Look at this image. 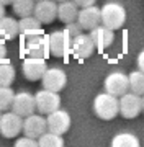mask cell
I'll return each instance as SVG.
<instances>
[{"label": "cell", "mask_w": 144, "mask_h": 147, "mask_svg": "<svg viewBox=\"0 0 144 147\" xmlns=\"http://www.w3.org/2000/svg\"><path fill=\"white\" fill-rule=\"evenodd\" d=\"M93 111L100 119H113L120 113V98L116 95L108 93V92L97 95L95 100H93Z\"/></svg>", "instance_id": "6da1fadb"}, {"label": "cell", "mask_w": 144, "mask_h": 147, "mask_svg": "<svg viewBox=\"0 0 144 147\" xmlns=\"http://www.w3.org/2000/svg\"><path fill=\"white\" fill-rule=\"evenodd\" d=\"M126 21V10L124 7L116 3V2H110L101 7V25L112 28V30H120Z\"/></svg>", "instance_id": "7a4b0ae2"}, {"label": "cell", "mask_w": 144, "mask_h": 147, "mask_svg": "<svg viewBox=\"0 0 144 147\" xmlns=\"http://www.w3.org/2000/svg\"><path fill=\"white\" fill-rule=\"evenodd\" d=\"M48 44L49 53L54 57H66L70 54V49H72V38L67 34L66 30H57L48 36Z\"/></svg>", "instance_id": "3957f363"}, {"label": "cell", "mask_w": 144, "mask_h": 147, "mask_svg": "<svg viewBox=\"0 0 144 147\" xmlns=\"http://www.w3.org/2000/svg\"><path fill=\"white\" fill-rule=\"evenodd\" d=\"M34 98H36V111H39L41 115H49L59 110L61 106V96L57 95V92H53V90H39L34 95Z\"/></svg>", "instance_id": "277c9868"}, {"label": "cell", "mask_w": 144, "mask_h": 147, "mask_svg": "<svg viewBox=\"0 0 144 147\" xmlns=\"http://www.w3.org/2000/svg\"><path fill=\"white\" fill-rule=\"evenodd\" d=\"M143 111V96L134 92H126L120 96V113L128 119H133Z\"/></svg>", "instance_id": "5b68a950"}, {"label": "cell", "mask_w": 144, "mask_h": 147, "mask_svg": "<svg viewBox=\"0 0 144 147\" xmlns=\"http://www.w3.org/2000/svg\"><path fill=\"white\" fill-rule=\"evenodd\" d=\"M23 131V116H20L15 111L3 113L0 119V134L7 139L18 136Z\"/></svg>", "instance_id": "8992f818"}, {"label": "cell", "mask_w": 144, "mask_h": 147, "mask_svg": "<svg viewBox=\"0 0 144 147\" xmlns=\"http://www.w3.org/2000/svg\"><path fill=\"white\" fill-rule=\"evenodd\" d=\"M48 131V119L43 118V115H30L23 119V134L34 139H39L44 132Z\"/></svg>", "instance_id": "52a82bcc"}, {"label": "cell", "mask_w": 144, "mask_h": 147, "mask_svg": "<svg viewBox=\"0 0 144 147\" xmlns=\"http://www.w3.org/2000/svg\"><path fill=\"white\" fill-rule=\"evenodd\" d=\"M11 111L18 113L20 116L26 118L36 111V98L34 95L28 93V92H20L15 95L13 103H11Z\"/></svg>", "instance_id": "ba28073f"}, {"label": "cell", "mask_w": 144, "mask_h": 147, "mask_svg": "<svg viewBox=\"0 0 144 147\" xmlns=\"http://www.w3.org/2000/svg\"><path fill=\"white\" fill-rule=\"evenodd\" d=\"M23 75L26 77L28 80H41L43 79L44 72L48 70V65H46V61L44 57H31L28 56L25 61H23Z\"/></svg>", "instance_id": "9c48e42d"}, {"label": "cell", "mask_w": 144, "mask_h": 147, "mask_svg": "<svg viewBox=\"0 0 144 147\" xmlns=\"http://www.w3.org/2000/svg\"><path fill=\"white\" fill-rule=\"evenodd\" d=\"M105 90L116 96L124 95L129 90V75L123 72H112L105 79Z\"/></svg>", "instance_id": "30bf717a"}, {"label": "cell", "mask_w": 144, "mask_h": 147, "mask_svg": "<svg viewBox=\"0 0 144 147\" xmlns=\"http://www.w3.org/2000/svg\"><path fill=\"white\" fill-rule=\"evenodd\" d=\"M41 84H43V88L53 90V92L59 93L67 84V75H66V72L62 69H57V67L48 69L44 72L43 79H41Z\"/></svg>", "instance_id": "8fae6325"}, {"label": "cell", "mask_w": 144, "mask_h": 147, "mask_svg": "<svg viewBox=\"0 0 144 147\" xmlns=\"http://www.w3.org/2000/svg\"><path fill=\"white\" fill-rule=\"evenodd\" d=\"M95 49H97V46L90 34H84L82 33L79 36L72 38V49H70V53L74 54L75 57H79V59L90 57Z\"/></svg>", "instance_id": "7c38bea8"}, {"label": "cell", "mask_w": 144, "mask_h": 147, "mask_svg": "<svg viewBox=\"0 0 144 147\" xmlns=\"http://www.w3.org/2000/svg\"><path fill=\"white\" fill-rule=\"evenodd\" d=\"M48 131L56 132V134H64L70 127V116L64 110H56L48 115Z\"/></svg>", "instance_id": "4fadbf2b"}, {"label": "cell", "mask_w": 144, "mask_h": 147, "mask_svg": "<svg viewBox=\"0 0 144 147\" xmlns=\"http://www.w3.org/2000/svg\"><path fill=\"white\" fill-rule=\"evenodd\" d=\"M77 21L80 23V26L84 28V30L92 31L93 28L101 25V8H98V7H95V5L80 8Z\"/></svg>", "instance_id": "5bb4252c"}, {"label": "cell", "mask_w": 144, "mask_h": 147, "mask_svg": "<svg viewBox=\"0 0 144 147\" xmlns=\"http://www.w3.org/2000/svg\"><path fill=\"white\" fill-rule=\"evenodd\" d=\"M25 53L31 57H44L49 53L48 38H44L43 34L25 38Z\"/></svg>", "instance_id": "9a60e30c"}, {"label": "cell", "mask_w": 144, "mask_h": 147, "mask_svg": "<svg viewBox=\"0 0 144 147\" xmlns=\"http://www.w3.org/2000/svg\"><path fill=\"white\" fill-rule=\"evenodd\" d=\"M33 15L43 25H49L57 16V5L54 3V0H38Z\"/></svg>", "instance_id": "2e32d148"}, {"label": "cell", "mask_w": 144, "mask_h": 147, "mask_svg": "<svg viewBox=\"0 0 144 147\" xmlns=\"http://www.w3.org/2000/svg\"><path fill=\"white\" fill-rule=\"evenodd\" d=\"M90 36L93 39V42H95L97 49L103 51V49L112 46L113 41H115V30L105 26V25H98L97 28H93L90 31Z\"/></svg>", "instance_id": "e0dca14e"}, {"label": "cell", "mask_w": 144, "mask_h": 147, "mask_svg": "<svg viewBox=\"0 0 144 147\" xmlns=\"http://www.w3.org/2000/svg\"><path fill=\"white\" fill-rule=\"evenodd\" d=\"M79 8L80 7L75 3L74 0H64V2H59L57 5V18L62 23H72V21H77L79 18Z\"/></svg>", "instance_id": "ac0fdd59"}, {"label": "cell", "mask_w": 144, "mask_h": 147, "mask_svg": "<svg viewBox=\"0 0 144 147\" xmlns=\"http://www.w3.org/2000/svg\"><path fill=\"white\" fill-rule=\"evenodd\" d=\"M18 23H20V33H22L25 38L43 34V31H41V25H43V23L38 20L34 15L22 16V20L18 21Z\"/></svg>", "instance_id": "d6986e66"}, {"label": "cell", "mask_w": 144, "mask_h": 147, "mask_svg": "<svg viewBox=\"0 0 144 147\" xmlns=\"http://www.w3.org/2000/svg\"><path fill=\"white\" fill-rule=\"evenodd\" d=\"M18 33H20V23L15 18L3 16L0 20V36L3 39H13L18 36Z\"/></svg>", "instance_id": "ffe728a7"}, {"label": "cell", "mask_w": 144, "mask_h": 147, "mask_svg": "<svg viewBox=\"0 0 144 147\" xmlns=\"http://www.w3.org/2000/svg\"><path fill=\"white\" fill-rule=\"evenodd\" d=\"M34 7H36V0H15L11 3V8L18 16H30L34 13Z\"/></svg>", "instance_id": "44dd1931"}, {"label": "cell", "mask_w": 144, "mask_h": 147, "mask_svg": "<svg viewBox=\"0 0 144 147\" xmlns=\"http://www.w3.org/2000/svg\"><path fill=\"white\" fill-rule=\"evenodd\" d=\"M113 147H139V139L131 132H120L113 137Z\"/></svg>", "instance_id": "7402d4cb"}, {"label": "cell", "mask_w": 144, "mask_h": 147, "mask_svg": "<svg viewBox=\"0 0 144 147\" xmlns=\"http://www.w3.org/2000/svg\"><path fill=\"white\" fill-rule=\"evenodd\" d=\"M39 146L41 147H62L64 146V139L61 137V134H56V132L46 131L43 136L38 139Z\"/></svg>", "instance_id": "603a6c76"}, {"label": "cell", "mask_w": 144, "mask_h": 147, "mask_svg": "<svg viewBox=\"0 0 144 147\" xmlns=\"http://www.w3.org/2000/svg\"><path fill=\"white\" fill-rule=\"evenodd\" d=\"M129 90L138 95H144V72L141 69L129 74Z\"/></svg>", "instance_id": "cb8c5ba5"}, {"label": "cell", "mask_w": 144, "mask_h": 147, "mask_svg": "<svg viewBox=\"0 0 144 147\" xmlns=\"http://www.w3.org/2000/svg\"><path fill=\"white\" fill-rule=\"evenodd\" d=\"M15 80V69L8 62L0 64V87H10Z\"/></svg>", "instance_id": "d4e9b609"}, {"label": "cell", "mask_w": 144, "mask_h": 147, "mask_svg": "<svg viewBox=\"0 0 144 147\" xmlns=\"http://www.w3.org/2000/svg\"><path fill=\"white\" fill-rule=\"evenodd\" d=\"M15 92L10 87H0V111L11 110V103L15 98Z\"/></svg>", "instance_id": "484cf974"}, {"label": "cell", "mask_w": 144, "mask_h": 147, "mask_svg": "<svg viewBox=\"0 0 144 147\" xmlns=\"http://www.w3.org/2000/svg\"><path fill=\"white\" fill-rule=\"evenodd\" d=\"M64 30L67 31V34H69L70 38H75V36H79V34H82V30H84V28L80 26L79 21H72V23H67V25H66Z\"/></svg>", "instance_id": "4316f807"}, {"label": "cell", "mask_w": 144, "mask_h": 147, "mask_svg": "<svg viewBox=\"0 0 144 147\" xmlns=\"http://www.w3.org/2000/svg\"><path fill=\"white\" fill-rule=\"evenodd\" d=\"M15 146L16 147H38L39 142H38V139H34V137L25 136V137H22V139H18V141L15 142Z\"/></svg>", "instance_id": "83f0119b"}, {"label": "cell", "mask_w": 144, "mask_h": 147, "mask_svg": "<svg viewBox=\"0 0 144 147\" xmlns=\"http://www.w3.org/2000/svg\"><path fill=\"white\" fill-rule=\"evenodd\" d=\"M74 2L80 7V8H84V7H90V5H93L97 0H74Z\"/></svg>", "instance_id": "f1b7e54d"}, {"label": "cell", "mask_w": 144, "mask_h": 147, "mask_svg": "<svg viewBox=\"0 0 144 147\" xmlns=\"http://www.w3.org/2000/svg\"><path fill=\"white\" fill-rule=\"evenodd\" d=\"M138 69H141L144 72V51H141L138 56Z\"/></svg>", "instance_id": "f546056e"}, {"label": "cell", "mask_w": 144, "mask_h": 147, "mask_svg": "<svg viewBox=\"0 0 144 147\" xmlns=\"http://www.w3.org/2000/svg\"><path fill=\"white\" fill-rule=\"evenodd\" d=\"M5 56H7V46L0 41V61H3V59H5Z\"/></svg>", "instance_id": "4dcf8cb0"}, {"label": "cell", "mask_w": 144, "mask_h": 147, "mask_svg": "<svg viewBox=\"0 0 144 147\" xmlns=\"http://www.w3.org/2000/svg\"><path fill=\"white\" fill-rule=\"evenodd\" d=\"M3 16H5V3L0 2V20H2Z\"/></svg>", "instance_id": "1f68e13d"}, {"label": "cell", "mask_w": 144, "mask_h": 147, "mask_svg": "<svg viewBox=\"0 0 144 147\" xmlns=\"http://www.w3.org/2000/svg\"><path fill=\"white\" fill-rule=\"evenodd\" d=\"M0 2H2V3H5V5H7V3H13L15 0H0Z\"/></svg>", "instance_id": "d6a6232c"}, {"label": "cell", "mask_w": 144, "mask_h": 147, "mask_svg": "<svg viewBox=\"0 0 144 147\" xmlns=\"http://www.w3.org/2000/svg\"><path fill=\"white\" fill-rule=\"evenodd\" d=\"M143 111H144V96H143Z\"/></svg>", "instance_id": "836d02e7"}, {"label": "cell", "mask_w": 144, "mask_h": 147, "mask_svg": "<svg viewBox=\"0 0 144 147\" xmlns=\"http://www.w3.org/2000/svg\"><path fill=\"white\" fill-rule=\"evenodd\" d=\"M56 2H64V0H56Z\"/></svg>", "instance_id": "e575fe53"}, {"label": "cell", "mask_w": 144, "mask_h": 147, "mask_svg": "<svg viewBox=\"0 0 144 147\" xmlns=\"http://www.w3.org/2000/svg\"><path fill=\"white\" fill-rule=\"evenodd\" d=\"M0 119H2V111H0Z\"/></svg>", "instance_id": "d590c367"}, {"label": "cell", "mask_w": 144, "mask_h": 147, "mask_svg": "<svg viewBox=\"0 0 144 147\" xmlns=\"http://www.w3.org/2000/svg\"><path fill=\"white\" fill-rule=\"evenodd\" d=\"M36 2H38V0H36Z\"/></svg>", "instance_id": "8d00e7d4"}]
</instances>
